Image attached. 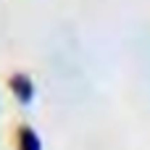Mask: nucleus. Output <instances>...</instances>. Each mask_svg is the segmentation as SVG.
Here are the masks:
<instances>
[{
	"mask_svg": "<svg viewBox=\"0 0 150 150\" xmlns=\"http://www.w3.org/2000/svg\"><path fill=\"white\" fill-rule=\"evenodd\" d=\"M8 87H11V92L16 95V100L21 105H32V100H34V82L26 74H13Z\"/></svg>",
	"mask_w": 150,
	"mask_h": 150,
	"instance_id": "nucleus-1",
	"label": "nucleus"
},
{
	"mask_svg": "<svg viewBox=\"0 0 150 150\" xmlns=\"http://www.w3.org/2000/svg\"><path fill=\"white\" fill-rule=\"evenodd\" d=\"M18 145H21V148H34V150L42 148L40 137L34 134V129H32V127H21V132H18Z\"/></svg>",
	"mask_w": 150,
	"mask_h": 150,
	"instance_id": "nucleus-2",
	"label": "nucleus"
}]
</instances>
